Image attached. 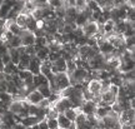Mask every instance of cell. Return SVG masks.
Here are the masks:
<instances>
[{"mask_svg": "<svg viewBox=\"0 0 135 129\" xmlns=\"http://www.w3.org/2000/svg\"><path fill=\"white\" fill-rule=\"evenodd\" d=\"M49 86H50L51 93H60L61 90L66 89L68 86H70L69 77L66 75V73H58V74H54L53 79L49 81Z\"/></svg>", "mask_w": 135, "mask_h": 129, "instance_id": "6da1fadb", "label": "cell"}, {"mask_svg": "<svg viewBox=\"0 0 135 129\" xmlns=\"http://www.w3.org/2000/svg\"><path fill=\"white\" fill-rule=\"evenodd\" d=\"M54 109L58 112L59 114H63L64 112L66 109H70V108H74V105H73V103H71V100L69 99V98H61L60 96V99H59L55 104H53L51 105Z\"/></svg>", "mask_w": 135, "mask_h": 129, "instance_id": "7a4b0ae2", "label": "cell"}, {"mask_svg": "<svg viewBox=\"0 0 135 129\" xmlns=\"http://www.w3.org/2000/svg\"><path fill=\"white\" fill-rule=\"evenodd\" d=\"M80 29H81L84 36H86V38H93V36L98 33V24L95 21H93V20H89V21H86Z\"/></svg>", "mask_w": 135, "mask_h": 129, "instance_id": "3957f363", "label": "cell"}, {"mask_svg": "<svg viewBox=\"0 0 135 129\" xmlns=\"http://www.w3.org/2000/svg\"><path fill=\"white\" fill-rule=\"evenodd\" d=\"M20 42H21V47H31L35 43V35L34 33L29 31V30H23L21 34L19 35Z\"/></svg>", "mask_w": 135, "mask_h": 129, "instance_id": "277c9868", "label": "cell"}, {"mask_svg": "<svg viewBox=\"0 0 135 129\" xmlns=\"http://www.w3.org/2000/svg\"><path fill=\"white\" fill-rule=\"evenodd\" d=\"M51 73L58 74V73H66V60L60 57L51 64Z\"/></svg>", "mask_w": 135, "mask_h": 129, "instance_id": "5b68a950", "label": "cell"}, {"mask_svg": "<svg viewBox=\"0 0 135 129\" xmlns=\"http://www.w3.org/2000/svg\"><path fill=\"white\" fill-rule=\"evenodd\" d=\"M15 3L11 1V0H3L1 1V5H0V20H4L8 14L10 13V10L14 8Z\"/></svg>", "mask_w": 135, "mask_h": 129, "instance_id": "8992f818", "label": "cell"}, {"mask_svg": "<svg viewBox=\"0 0 135 129\" xmlns=\"http://www.w3.org/2000/svg\"><path fill=\"white\" fill-rule=\"evenodd\" d=\"M40 65H41V62H40L35 55H34V57H30L28 70H29L33 75H38V74H40Z\"/></svg>", "mask_w": 135, "mask_h": 129, "instance_id": "52a82bcc", "label": "cell"}, {"mask_svg": "<svg viewBox=\"0 0 135 129\" xmlns=\"http://www.w3.org/2000/svg\"><path fill=\"white\" fill-rule=\"evenodd\" d=\"M43 99H44V96L41 95V94H40L36 89H35V90H33V91H30L29 94L25 96V100L28 102L29 104H33V105H38L40 102L43 100Z\"/></svg>", "mask_w": 135, "mask_h": 129, "instance_id": "ba28073f", "label": "cell"}, {"mask_svg": "<svg viewBox=\"0 0 135 129\" xmlns=\"http://www.w3.org/2000/svg\"><path fill=\"white\" fill-rule=\"evenodd\" d=\"M100 89H101L100 80L91 79V80L86 84V90L89 91V93H91L93 95H95V94H100Z\"/></svg>", "mask_w": 135, "mask_h": 129, "instance_id": "9c48e42d", "label": "cell"}, {"mask_svg": "<svg viewBox=\"0 0 135 129\" xmlns=\"http://www.w3.org/2000/svg\"><path fill=\"white\" fill-rule=\"evenodd\" d=\"M97 104L94 102L89 100V102H84L80 107V110L81 113H84L85 115H89V114H95V110H97Z\"/></svg>", "mask_w": 135, "mask_h": 129, "instance_id": "30bf717a", "label": "cell"}, {"mask_svg": "<svg viewBox=\"0 0 135 129\" xmlns=\"http://www.w3.org/2000/svg\"><path fill=\"white\" fill-rule=\"evenodd\" d=\"M56 120H58L59 129H70V128H71L73 122H70V120L68 119L64 114H59L58 118H56Z\"/></svg>", "mask_w": 135, "mask_h": 129, "instance_id": "8fae6325", "label": "cell"}, {"mask_svg": "<svg viewBox=\"0 0 135 129\" xmlns=\"http://www.w3.org/2000/svg\"><path fill=\"white\" fill-rule=\"evenodd\" d=\"M101 96V102H104L106 105H109L110 107L111 104H114L116 102V96L115 95H113L110 91H105V93H101L100 94Z\"/></svg>", "mask_w": 135, "mask_h": 129, "instance_id": "7c38bea8", "label": "cell"}, {"mask_svg": "<svg viewBox=\"0 0 135 129\" xmlns=\"http://www.w3.org/2000/svg\"><path fill=\"white\" fill-rule=\"evenodd\" d=\"M3 73H4V74H9V75H18L19 69H18V67H16V64L10 62V63H8V64H5Z\"/></svg>", "mask_w": 135, "mask_h": 129, "instance_id": "4fadbf2b", "label": "cell"}, {"mask_svg": "<svg viewBox=\"0 0 135 129\" xmlns=\"http://www.w3.org/2000/svg\"><path fill=\"white\" fill-rule=\"evenodd\" d=\"M134 60H129V62H123L120 63V67H119V73H128V72H133L134 70Z\"/></svg>", "mask_w": 135, "mask_h": 129, "instance_id": "5bb4252c", "label": "cell"}, {"mask_svg": "<svg viewBox=\"0 0 135 129\" xmlns=\"http://www.w3.org/2000/svg\"><path fill=\"white\" fill-rule=\"evenodd\" d=\"M33 84L35 86V89L40 85H45V84H49V80L44 77L43 74H38V75H34L33 77Z\"/></svg>", "mask_w": 135, "mask_h": 129, "instance_id": "9a60e30c", "label": "cell"}, {"mask_svg": "<svg viewBox=\"0 0 135 129\" xmlns=\"http://www.w3.org/2000/svg\"><path fill=\"white\" fill-rule=\"evenodd\" d=\"M80 112H81V110H80V108H70V109L65 110L63 114L65 115L68 119L70 120V122H73V123H74V120H75V118H76L78 113H80Z\"/></svg>", "mask_w": 135, "mask_h": 129, "instance_id": "2e32d148", "label": "cell"}, {"mask_svg": "<svg viewBox=\"0 0 135 129\" xmlns=\"http://www.w3.org/2000/svg\"><path fill=\"white\" fill-rule=\"evenodd\" d=\"M21 124L24 125L25 128H29V127H33V125L38 124L39 120L36 117H33V115H29V117H26V118H23L21 122H20Z\"/></svg>", "mask_w": 135, "mask_h": 129, "instance_id": "e0dca14e", "label": "cell"}, {"mask_svg": "<svg viewBox=\"0 0 135 129\" xmlns=\"http://www.w3.org/2000/svg\"><path fill=\"white\" fill-rule=\"evenodd\" d=\"M26 20H28V15L19 14L15 18V24L18 25L19 28H21L23 30H25V28H26Z\"/></svg>", "mask_w": 135, "mask_h": 129, "instance_id": "ac0fdd59", "label": "cell"}, {"mask_svg": "<svg viewBox=\"0 0 135 129\" xmlns=\"http://www.w3.org/2000/svg\"><path fill=\"white\" fill-rule=\"evenodd\" d=\"M48 5L50 9L56 10V9H60V8H64L65 3H64V0H48Z\"/></svg>", "mask_w": 135, "mask_h": 129, "instance_id": "d6986e66", "label": "cell"}, {"mask_svg": "<svg viewBox=\"0 0 135 129\" xmlns=\"http://www.w3.org/2000/svg\"><path fill=\"white\" fill-rule=\"evenodd\" d=\"M25 30H29L31 33H34L36 30V20H34V18L31 15H28V20H26V28Z\"/></svg>", "mask_w": 135, "mask_h": 129, "instance_id": "ffe728a7", "label": "cell"}, {"mask_svg": "<svg viewBox=\"0 0 135 129\" xmlns=\"http://www.w3.org/2000/svg\"><path fill=\"white\" fill-rule=\"evenodd\" d=\"M36 90H38L39 93L44 96V98H46V99H48L49 96H50V94H51V90H50V86H49V84L38 86V88H36Z\"/></svg>", "mask_w": 135, "mask_h": 129, "instance_id": "44dd1931", "label": "cell"}, {"mask_svg": "<svg viewBox=\"0 0 135 129\" xmlns=\"http://www.w3.org/2000/svg\"><path fill=\"white\" fill-rule=\"evenodd\" d=\"M8 53H9V57H10V62L14 63V64H18L19 58H20V54H19V52H18V49L10 48Z\"/></svg>", "mask_w": 135, "mask_h": 129, "instance_id": "7402d4cb", "label": "cell"}, {"mask_svg": "<svg viewBox=\"0 0 135 129\" xmlns=\"http://www.w3.org/2000/svg\"><path fill=\"white\" fill-rule=\"evenodd\" d=\"M114 21L111 19L106 20L105 23L103 24V30H104V34H108V33H113V30H114Z\"/></svg>", "mask_w": 135, "mask_h": 129, "instance_id": "603a6c76", "label": "cell"}, {"mask_svg": "<svg viewBox=\"0 0 135 129\" xmlns=\"http://www.w3.org/2000/svg\"><path fill=\"white\" fill-rule=\"evenodd\" d=\"M8 30H9L13 35H16V36H19L20 34H21V31H23V29L19 28V26L15 24V23H13L11 25H9V26H8Z\"/></svg>", "mask_w": 135, "mask_h": 129, "instance_id": "cb8c5ba5", "label": "cell"}, {"mask_svg": "<svg viewBox=\"0 0 135 129\" xmlns=\"http://www.w3.org/2000/svg\"><path fill=\"white\" fill-rule=\"evenodd\" d=\"M0 102H3L5 104H10L13 102V95L8 94L6 91H3V93H0Z\"/></svg>", "mask_w": 135, "mask_h": 129, "instance_id": "d4e9b609", "label": "cell"}, {"mask_svg": "<svg viewBox=\"0 0 135 129\" xmlns=\"http://www.w3.org/2000/svg\"><path fill=\"white\" fill-rule=\"evenodd\" d=\"M18 77H19L23 81H25V80H28V79H30V78H33L34 75L29 72V70H19V73H18Z\"/></svg>", "mask_w": 135, "mask_h": 129, "instance_id": "484cf974", "label": "cell"}, {"mask_svg": "<svg viewBox=\"0 0 135 129\" xmlns=\"http://www.w3.org/2000/svg\"><path fill=\"white\" fill-rule=\"evenodd\" d=\"M88 0H74V6L78 9V11H81L86 8Z\"/></svg>", "mask_w": 135, "mask_h": 129, "instance_id": "4316f807", "label": "cell"}, {"mask_svg": "<svg viewBox=\"0 0 135 129\" xmlns=\"http://www.w3.org/2000/svg\"><path fill=\"white\" fill-rule=\"evenodd\" d=\"M35 47H38V48H43V47H46L48 44H46V40L44 36H38V38H35V43H34Z\"/></svg>", "mask_w": 135, "mask_h": 129, "instance_id": "83f0119b", "label": "cell"}, {"mask_svg": "<svg viewBox=\"0 0 135 129\" xmlns=\"http://www.w3.org/2000/svg\"><path fill=\"white\" fill-rule=\"evenodd\" d=\"M45 120H46V124H48L49 129H59L58 120L56 119H45Z\"/></svg>", "mask_w": 135, "mask_h": 129, "instance_id": "f1b7e54d", "label": "cell"}, {"mask_svg": "<svg viewBox=\"0 0 135 129\" xmlns=\"http://www.w3.org/2000/svg\"><path fill=\"white\" fill-rule=\"evenodd\" d=\"M38 107H39V108H43V109H48V108H50V107H51V104L49 103V100L46 99V98H44L43 100L38 104Z\"/></svg>", "mask_w": 135, "mask_h": 129, "instance_id": "f546056e", "label": "cell"}, {"mask_svg": "<svg viewBox=\"0 0 135 129\" xmlns=\"http://www.w3.org/2000/svg\"><path fill=\"white\" fill-rule=\"evenodd\" d=\"M24 52H25V54H28L29 57H34L35 53H36V50H35V48H34V45H31V47H25Z\"/></svg>", "mask_w": 135, "mask_h": 129, "instance_id": "4dcf8cb0", "label": "cell"}, {"mask_svg": "<svg viewBox=\"0 0 135 129\" xmlns=\"http://www.w3.org/2000/svg\"><path fill=\"white\" fill-rule=\"evenodd\" d=\"M108 91H110L113 95H118V93H119V86H116V85H114V84H110L109 85V90Z\"/></svg>", "mask_w": 135, "mask_h": 129, "instance_id": "1f68e13d", "label": "cell"}, {"mask_svg": "<svg viewBox=\"0 0 135 129\" xmlns=\"http://www.w3.org/2000/svg\"><path fill=\"white\" fill-rule=\"evenodd\" d=\"M0 59H1V62L4 63V64H8V63H10L9 53H6V54H4V55H1V57H0Z\"/></svg>", "mask_w": 135, "mask_h": 129, "instance_id": "d6a6232c", "label": "cell"}, {"mask_svg": "<svg viewBox=\"0 0 135 129\" xmlns=\"http://www.w3.org/2000/svg\"><path fill=\"white\" fill-rule=\"evenodd\" d=\"M38 127H39V129H49L48 128V124H46V120H45V119L40 120V122L38 123Z\"/></svg>", "mask_w": 135, "mask_h": 129, "instance_id": "836d02e7", "label": "cell"}, {"mask_svg": "<svg viewBox=\"0 0 135 129\" xmlns=\"http://www.w3.org/2000/svg\"><path fill=\"white\" fill-rule=\"evenodd\" d=\"M111 1H113L114 6H120V5L125 4V0H111Z\"/></svg>", "mask_w": 135, "mask_h": 129, "instance_id": "e575fe53", "label": "cell"}, {"mask_svg": "<svg viewBox=\"0 0 135 129\" xmlns=\"http://www.w3.org/2000/svg\"><path fill=\"white\" fill-rule=\"evenodd\" d=\"M125 5H128L129 8H134L135 6V0H125Z\"/></svg>", "mask_w": 135, "mask_h": 129, "instance_id": "d590c367", "label": "cell"}, {"mask_svg": "<svg viewBox=\"0 0 135 129\" xmlns=\"http://www.w3.org/2000/svg\"><path fill=\"white\" fill-rule=\"evenodd\" d=\"M0 129H13V127H10V125H6L4 124L1 120H0Z\"/></svg>", "mask_w": 135, "mask_h": 129, "instance_id": "8d00e7d4", "label": "cell"}, {"mask_svg": "<svg viewBox=\"0 0 135 129\" xmlns=\"http://www.w3.org/2000/svg\"><path fill=\"white\" fill-rule=\"evenodd\" d=\"M4 67H5V64L1 62V59H0V73H3V70H4Z\"/></svg>", "mask_w": 135, "mask_h": 129, "instance_id": "74e56055", "label": "cell"}, {"mask_svg": "<svg viewBox=\"0 0 135 129\" xmlns=\"http://www.w3.org/2000/svg\"><path fill=\"white\" fill-rule=\"evenodd\" d=\"M4 80V73H0V81Z\"/></svg>", "mask_w": 135, "mask_h": 129, "instance_id": "f35d334b", "label": "cell"}, {"mask_svg": "<svg viewBox=\"0 0 135 129\" xmlns=\"http://www.w3.org/2000/svg\"><path fill=\"white\" fill-rule=\"evenodd\" d=\"M91 129H101V128H99V127H98V125H95V127H93Z\"/></svg>", "mask_w": 135, "mask_h": 129, "instance_id": "ab89813d", "label": "cell"}, {"mask_svg": "<svg viewBox=\"0 0 135 129\" xmlns=\"http://www.w3.org/2000/svg\"><path fill=\"white\" fill-rule=\"evenodd\" d=\"M25 129H31V127H29V128H25Z\"/></svg>", "mask_w": 135, "mask_h": 129, "instance_id": "60d3db41", "label": "cell"}, {"mask_svg": "<svg viewBox=\"0 0 135 129\" xmlns=\"http://www.w3.org/2000/svg\"><path fill=\"white\" fill-rule=\"evenodd\" d=\"M104 129H110V128H104Z\"/></svg>", "mask_w": 135, "mask_h": 129, "instance_id": "b9f144b4", "label": "cell"}, {"mask_svg": "<svg viewBox=\"0 0 135 129\" xmlns=\"http://www.w3.org/2000/svg\"><path fill=\"white\" fill-rule=\"evenodd\" d=\"M0 5H1V0H0Z\"/></svg>", "mask_w": 135, "mask_h": 129, "instance_id": "7bdbcfd3", "label": "cell"}]
</instances>
